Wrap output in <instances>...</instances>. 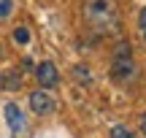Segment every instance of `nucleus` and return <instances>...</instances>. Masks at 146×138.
<instances>
[{
	"label": "nucleus",
	"instance_id": "1",
	"mask_svg": "<svg viewBox=\"0 0 146 138\" xmlns=\"http://www.w3.org/2000/svg\"><path fill=\"white\" fill-rule=\"evenodd\" d=\"M111 76H114L119 84H127L138 76V65L133 60V52H130V43H119L116 46V54H114V62H111Z\"/></svg>",
	"mask_w": 146,
	"mask_h": 138
},
{
	"label": "nucleus",
	"instance_id": "2",
	"mask_svg": "<svg viewBox=\"0 0 146 138\" xmlns=\"http://www.w3.org/2000/svg\"><path fill=\"white\" fill-rule=\"evenodd\" d=\"M87 16L98 30H114L116 27V5L114 0H89L87 5Z\"/></svg>",
	"mask_w": 146,
	"mask_h": 138
},
{
	"label": "nucleus",
	"instance_id": "3",
	"mask_svg": "<svg viewBox=\"0 0 146 138\" xmlns=\"http://www.w3.org/2000/svg\"><path fill=\"white\" fill-rule=\"evenodd\" d=\"M30 108L33 114H38V117H49V114H54V108H57V103H54V98L49 95V92H30Z\"/></svg>",
	"mask_w": 146,
	"mask_h": 138
},
{
	"label": "nucleus",
	"instance_id": "4",
	"mask_svg": "<svg viewBox=\"0 0 146 138\" xmlns=\"http://www.w3.org/2000/svg\"><path fill=\"white\" fill-rule=\"evenodd\" d=\"M3 111H5V122H8V127H11V133H25V127H27V122H25V114H22V108L16 106L14 100H8L3 106Z\"/></svg>",
	"mask_w": 146,
	"mask_h": 138
},
{
	"label": "nucleus",
	"instance_id": "5",
	"mask_svg": "<svg viewBox=\"0 0 146 138\" xmlns=\"http://www.w3.org/2000/svg\"><path fill=\"white\" fill-rule=\"evenodd\" d=\"M35 79L41 87H54L60 81V73H57V65L54 62H41L35 68Z\"/></svg>",
	"mask_w": 146,
	"mask_h": 138
},
{
	"label": "nucleus",
	"instance_id": "6",
	"mask_svg": "<svg viewBox=\"0 0 146 138\" xmlns=\"http://www.w3.org/2000/svg\"><path fill=\"white\" fill-rule=\"evenodd\" d=\"M0 87H3L5 92H14L22 87V70L19 68H8L3 70V76H0Z\"/></svg>",
	"mask_w": 146,
	"mask_h": 138
},
{
	"label": "nucleus",
	"instance_id": "7",
	"mask_svg": "<svg viewBox=\"0 0 146 138\" xmlns=\"http://www.w3.org/2000/svg\"><path fill=\"white\" fill-rule=\"evenodd\" d=\"M73 76H76V81H81V84H89V81H92V73H89L87 65H76V68H73Z\"/></svg>",
	"mask_w": 146,
	"mask_h": 138
},
{
	"label": "nucleus",
	"instance_id": "8",
	"mask_svg": "<svg viewBox=\"0 0 146 138\" xmlns=\"http://www.w3.org/2000/svg\"><path fill=\"white\" fill-rule=\"evenodd\" d=\"M111 138H135V133H133L127 125H114V127H111Z\"/></svg>",
	"mask_w": 146,
	"mask_h": 138
},
{
	"label": "nucleus",
	"instance_id": "9",
	"mask_svg": "<svg viewBox=\"0 0 146 138\" xmlns=\"http://www.w3.org/2000/svg\"><path fill=\"white\" fill-rule=\"evenodd\" d=\"M14 14V0H0V22Z\"/></svg>",
	"mask_w": 146,
	"mask_h": 138
},
{
	"label": "nucleus",
	"instance_id": "10",
	"mask_svg": "<svg viewBox=\"0 0 146 138\" xmlns=\"http://www.w3.org/2000/svg\"><path fill=\"white\" fill-rule=\"evenodd\" d=\"M14 41L16 43H27L30 41V30H27V27H16L14 30Z\"/></svg>",
	"mask_w": 146,
	"mask_h": 138
},
{
	"label": "nucleus",
	"instance_id": "11",
	"mask_svg": "<svg viewBox=\"0 0 146 138\" xmlns=\"http://www.w3.org/2000/svg\"><path fill=\"white\" fill-rule=\"evenodd\" d=\"M138 27H141V35H143V41H146V5L141 8V16H138Z\"/></svg>",
	"mask_w": 146,
	"mask_h": 138
},
{
	"label": "nucleus",
	"instance_id": "12",
	"mask_svg": "<svg viewBox=\"0 0 146 138\" xmlns=\"http://www.w3.org/2000/svg\"><path fill=\"white\" fill-rule=\"evenodd\" d=\"M141 133L146 135V114H143V119H141Z\"/></svg>",
	"mask_w": 146,
	"mask_h": 138
},
{
	"label": "nucleus",
	"instance_id": "13",
	"mask_svg": "<svg viewBox=\"0 0 146 138\" xmlns=\"http://www.w3.org/2000/svg\"><path fill=\"white\" fill-rule=\"evenodd\" d=\"M0 57H3V46H0Z\"/></svg>",
	"mask_w": 146,
	"mask_h": 138
}]
</instances>
